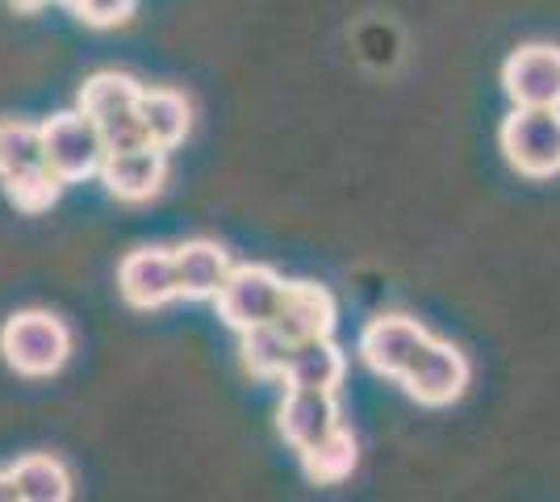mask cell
Instances as JSON below:
<instances>
[{
	"instance_id": "obj_4",
	"label": "cell",
	"mask_w": 560,
	"mask_h": 502,
	"mask_svg": "<svg viewBox=\"0 0 560 502\" xmlns=\"http://www.w3.org/2000/svg\"><path fill=\"white\" fill-rule=\"evenodd\" d=\"M280 297H284V281H280L277 268L268 264H234V272L226 277V285L218 289L213 306L218 318L234 327V331H252L272 323L280 311Z\"/></svg>"
},
{
	"instance_id": "obj_2",
	"label": "cell",
	"mask_w": 560,
	"mask_h": 502,
	"mask_svg": "<svg viewBox=\"0 0 560 502\" xmlns=\"http://www.w3.org/2000/svg\"><path fill=\"white\" fill-rule=\"evenodd\" d=\"M142 93H147V89L126 72H96L84 80V89H80V109L96 121V130H101V139H105L109 151H126V147L147 143L142 121H139Z\"/></svg>"
},
{
	"instance_id": "obj_7",
	"label": "cell",
	"mask_w": 560,
	"mask_h": 502,
	"mask_svg": "<svg viewBox=\"0 0 560 502\" xmlns=\"http://www.w3.org/2000/svg\"><path fill=\"white\" fill-rule=\"evenodd\" d=\"M401 385H406V394L415 402H422V407H452L468 385L465 352L444 343V339H427V348L406 369Z\"/></svg>"
},
{
	"instance_id": "obj_10",
	"label": "cell",
	"mask_w": 560,
	"mask_h": 502,
	"mask_svg": "<svg viewBox=\"0 0 560 502\" xmlns=\"http://www.w3.org/2000/svg\"><path fill=\"white\" fill-rule=\"evenodd\" d=\"M502 89L523 109H560V47H523L502 68Z\"/></svg>"
},
{
	"instance_id": "obj_12",
	"label": "cell",
	"mask_w": 560,
	"mask_h": 502,
	"mask_svg": "<svg viewBox=\"0 0 560 502\" xmlns=\"http://www.w3.org/2000/svg\"><path fill=\"white\" fill-rule=\"evenodd\" d=\"M272 323L293 343L327 339L335 331V297L314 281H284V297H280V311Z\"/></svg>"
},
{
	"instance_id": "obj_3",
	"label": "cell",
	"mask_w": 560,
	"mask_h": 502,
	"mask_svg": "<svg viewBox=\"0 0 560 502\" xmlns=\"http://www.w3.org/2000/svg\"><path fill=\"white\" fill-rule=\"evenodd\" d=\"M502 151L514 172L548 180L560 172V109H523L514 105L502 121Z\"/></svg>"
},
{
	"instance_id": "obj_22",
	"label": "cell",
	"mask_w": 560,
	"mask_h": 502,
	"mask_svg": "<svg viewBox=\"0 0 560 502\" xmlns=\"http://www.w3.org/2000/svg\"><path fill=\"white\" fill-rule=\"evenodd\" d=\"M0 502H22V490H18L13 469H4V474H0Z\"/></svg>"
},
{
	"instance_id": "obj_11",
	"label": "cell",
	"mask_w": 560,
	"mask_h": 502,
	"mask_svg": "<svg viewBox=\"0 0 560 502\" xmlns=\"http://www.w3.org/2000/svg\"><path fill=\"white\" fill-rule=\"evenodd\" d=\"M277 428L284 444H293L298 453L314 448L318 440H327L339 428V407H335V389H302V385H284V402L277 410Z\"/></svg>"
},
{
	"instance_id": "obj_23",
	"label": "cell",
	"mask_w": 560,
	"mask_h": 502,
	"mask_svg": "<svg viewBox=\"0 0 560 502\" xmlns=\"http://www.w3.org/2000/svg\"><path fill=\"white\" fill-rule=\"evenodd\" d=\"M18 13H38V9H47V4H55V0H9Z\"/></svg>"
},
{
	"instance_id": "obj_15",
	"label": "cell",
	"mask_w": 560,
	"mask_h": 502,
	"mask_svg": "<svg viewBox=\"0 0 560 502\" xmlns=\"http://www.w3.org/2000/svg\"><path fill=\"white\" fill-rule=\"evenodd\" d=\"M348 373V360L343 352L327 339H305L293 343V357L284 369V385H302V389H339Z\"/></svg>"
},
{
	"instance_id": "obj_17",
	"label": "cell",
	"mask_w": 560,
	"mask_h": 502,
	"mask_svg": "<svg viewBox=\"0 0 560 502\" xmlns=\"http://www.w3.org/2000/svg\"><path fill=\"white\" fill-rule=\"evenodd\" d=\"M243 369L259 377V382H284V369H289V357H293V339L280 331L277 323H264V327H252L243 331Z\"/></svg>"
},
{
	"instance_id": "obj_20",
	"label": "cell",
	"mask_w": 560,
	"mask_h": 502,
	"mask_svg": "<svg viewBox=\"0 0 560 502\" xmlns=\"http://www.w3.org/2000/svg\"><path fill=\"white\" fill-rule=\"evenodd\" d=\"M0 185H4L9 201H13L22 214H43V210H50V206L59 201V192H63L68 180L43 164V167H34V172H22V176H9V180H0Z\"/></svg>"
},
{
	"instance_id": "obj_21",
	"label": "cell",
	"mask_w": 560,
	"mask_h": 502,
	"mask_svg": "<svg viewBox=\"0 0 560 502\" xmlns=\"http://www.w3.org/2000/svg\"><path fill=\"white\" fill-rule=\"evenodd\" d=\"M63 4L93 30H114V25H126L135 17L139 0H63Z\"/></svg>"
},
{
	"instance_id": "obj_18",
	"label": "cell",
	"mask_w": 560,
	"mask_h": 502,
	"mask_svg": "<svg viewBox=\"0 0 560 502\" xmlns=\"http://www.w3.org/2000/svg\"><path fill=\"white\" fill-rule=\"evenodd\" d=\"M13 478L22 490V502H68L71 499V474L59 456L30 453L13 465Z\"/></svg>"
},
{
	"instance_id": "obj_16",
	"label": "cell",
	"mask_w": 560,
	"mask_h": 502,
	"mask_svg": "<svg viewBox=\"0 0 560 502\" xmlns=\"http://www.w3.org/2000/svg\"><path fill=\"white\" fill-rule=\"evenodd\" d=\"M355 460H360L355 435H351V431L339 423V428L330 431L327 440H318L314 448H305V453H302V469H305V478L314 481V486H339V481L351 478Z\"/></svg>"
},
{
	"instance_id": "obj_8",
	"label": "cell",
	"mask_w": 560,
	"mask_h": 502,
	"mask_svg": "<svg viewBox=\"0 0 560 502\" xmlns=\"http://www.w3.org/2000/svg\"><path fill=\"white\" fill-rule=\"evenodd\" d=\"M117 293L135 311H160L180 297L176 281V256L172 247H135L126 260L117 264Z\"/></svg>"
},
{
	"instance_id": "obj_19",
	"label": "cell",
	"mask_w": 560,
	"mask_h": 502,
	"mask_svg": "<svg viewBox=\"0 0 560 502\" xmlns=\"http://www.w3.org/2000/svg\"><path fill=\"white\" fill-rule=\"evenodd\" d=\"M47 164V147H43V126L38 121L9 118L0 121V180L22 176Z\"/></svg>"
},
{
	"instance_id": "obj_6",
	"label": "cell",
	"mask_w": 560,
	"mask_h": 502,
	"mask_svg": "<svg viewBox=\"0 0 560 502\" xmlns=\"http://www.w3.org/2000/svg\"><path fill=\"white\" fill-rule=\"evenodd\" d=\"M431 335L422 331V323L406 314H376L373 323L360 331V360L373 369L376 377H394L401 382L406 369L415 364Z\"/></svg>"
},
{
	"instance_id": "obj_13",
	"label": "cell",
	"mask_w": 560,
	"mask_h": 502,
	"mask_svg": "<svg viewBox=\"0 0 560 502\" xmlns=\"http://www.w3.org/2000/svg\"><path fill=\"white\" fill-rule=\"evenodd\" d=\"M172 256H176V281H180L185 302H213L218 289L226 285V277L234 272L231 252L213 240H188L172 247Z\"/></svg>"
},
{
	"instance_id": "obj_9",
	"label": "cell",
	"mask_w": 560,
	"mask_h": 502,
	"mask_svg": "<svg viewBox=\"0 0 560 502\" xmlns=\"http://www.w3.org/2000/svg\"><path fill=\"white\" fill-rule=\"evenodd\" d=\"M167 180V151L155 143L126 147V151H109L101 164V185L109 189V197L126 201V206H142L155 192L164 189Z\"/></svg>"
},
{
	"instance_id": "obj_14",
	"label": "cell",
	"mask_w": 560,
	"mask_h": 502,
	"mask_svg": "<svg viewBox=\"0 0 560 502\" xmlns=\"http://www.w3.org/2000/svg\"><path fill=\"white\" fill-rule=\"evenodd\" d=\"M139 121L147 143L172 151L185 143L188 126H192V105L176 89H147L139 101Z\"/></svg>"
},
{
	"instance_id": "obj_1",
	"label": "cell",
	"mask_w": 560,
	"mask_h": 502,
	"mask_svg": "<svg viewBox=\"0 0 560 502\" xmlns=\"http://www.w3.org/2000/svg\"><path fill=\"white\" fill-rule=\"evenodd\" d=\"M0 357L22 377H55L71 357V327L50 311H18L0 327Z\"/></svg>"
},
{
	"instance_id": "obj_5",
	"label": "cell",
	"mask_w": 560,
	"mask_h": 502,
	"mask_svg": "<svg viewBox=\"0 0 560 502\" xmlns=\"http://www.w3.org/2000/svg\"><path fill=\"white\" fill-rule=\"evenodd\" d=\"M43 147H47V167L59 172L68 185L101 176V164L109 155L96 121L84 109H68V114H55L43 121Z\"/></svg>"
}]
</instances>
